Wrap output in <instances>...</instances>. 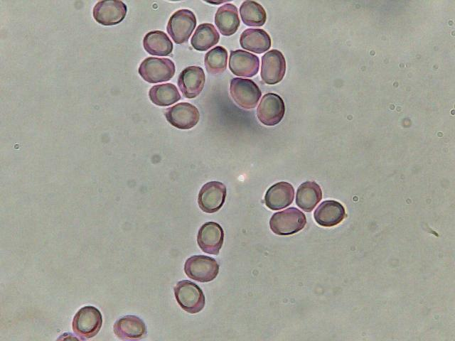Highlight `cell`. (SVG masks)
I'll return each mask as SVG.
<instances>
[{
	"mask_svg": "<svg viewBox=\"0 0 455 341\" xmlns=\"http://www.w3.org/2000/svg\"><path fill=\"white\" fill-rule=\"evenodd\" d=\"M306 224L305 215L296 207L274 213L270 220L271 230L278 235H291L301 230Z\"/></svg>",
	"mask_w": 455,
	"mask_h": 341,
	"instance_id": "1",
	"label": "cell"
},
{
	"mask_svg": "<svg viewBox=\"0 0 455 341\" xmlns=\"http://www.w3.org/2000/svg\"><path fill=\"white\" fill-rule=\"evenodd\" d=\"M175 298L180 307L187 313L195 314L205 306V296L201 288L195 283L183 280L174 287Z\"/></svg>",
	"mask_w": 455,
	"mask_h": 341,
	"instance_id": "2",
	"label": "cell"
},
{
	"mask_svg": "<svg viewBox=\"0 0 455 341\" xmlns=\"http://www.w3.org/2000/svg\"><path fill=\"white\" fill-rule=\"evenodd\" d=\"M138 72L146 82L158 83L171 80L176 67L174 63L168 58L149 57L141 63Z\"/></svg>",
	"mask_w": 455,
	"mask_h": 341,
	"instance_id": "3",
	"label": "cell"
},
{
	"mask_svg": "<svg viewBox=\"0 0 455 341\" xmlns=\"http://www.w3.org/2000/svg\"><path fill=\"white\" fill-rule=\"evenodd\" d=\"M102 324V316L95 307L87 305L81 308L73 320V330L80 339H89L96 335Z\"/></svg>",
	"mask_w": 455,
	"mask_h": 341,
	"instance_id": "4",
	"label": "cell"
},
{
	"mask_svg": "<svg viewBox=\"0 0 455 341\" xmlns=\"http://www.w3.org/2000/svg\"><path fill=\"white\" fill-rule=\"evenodd\" d=\"M196 26V18L193 11L180 9L170 17L166 31L176 44H182L189 39Z\"/></svg>",
	"mask_w": 455,
	"mask_h": 341,
	"instance_id": "5",
	"label": "cell"
},
{
	"mask_svg": "<svg viewBox=\"0 0 455 341\" xmlns=\"http://www.w3.org/2000/svg\"><path fill=\"white\" fill-rule=\"evenodd\" d=\"M230 92L235 102L246 109L255 108L262 95L259 88L254 81L240 77L231 80Z\"/></svg>",
	"mask_w": 455,
	"mask_h": 341,
	"instance_id": "6",
	"label": "cell"
},
{
	"mask_svg": "<svg viewBox=\"0 0 455 341\" xmlns=\"http://www.w3.org/2000/svg\"><path fill=\"white\" fill-rule=\"evenodd\" d=\"M184 271L191 279L203 283L209 282L218 276L219 264L212 257L194 255L185 262Z\"/></svg>",
	"mask_w": 455,
	"mask_h": 341,
	"instance_id": "7",
	"label": "cell"
},
{
	"mask_svg": "<svg viewBox=\"0 0 455 341\" xmlns=\"http://www.w3.org/2000/svg\"><path fill=\"white\" fill-rule=\"evenodd\" d=\"M127 12L126 4L118 0H105L96 3L93 8V18L103 26H114L121 23Z\"/></svg>",
	"mask_w": 455,
	"mask_h": 341,
	"instance_id": "8",
	"label": "cell"
},
{
	"mask_svg": "<svg viewBox=\"0 0 455 341\" xmlns=\"http://www.w3.org/2000/svg\"><path fill=\"white\" fill-rule=\"evenodd\" d=\"M285 113V105L280 96L274 93L265 94L257 109V115L261 123L266 126L279 124Z\"/></svg>",
	"mask_w": 455,
	"mask_h": 341,
	"instance_id": "9",
	"label": "cell"
},
{
	"mask_svg": "<svg viewBox=\"0 0 455 341\" xmlns=\"http://www.w3.org/2000/svg\"><path fill=\"white\" fill-rule=\"evenodd\" d=\"M286 67V60L279 50H269L262 57V80L267 85L281 82L284 77Z\"/></svg>",
	"mask_w": 455,
	"mask_h": 341,
	"instance_id": "10",
	"label": "cell"
},
{
	"mask_svg": "<svg viewBox=\"0 0 455 341\" xmlns=\"http://www.w3.org/2000/svg\"><path fill=\"white\" fill-rule=\"evenodd\" d=\"M225 197V185L221 182L210 181L201 188L198 197V203L203 212L213 213L222 207Z\"/></svg>",
	"mask_w": 455,
	"mask_h": 341,
	"instance_id": "11",
	"label": "cell"
},
{
	"mask_svg": "<svg viewBox=\"0 0 455 341\" xmlns=\"http://www.w3.org/2000/svg\"><path fill=\"white\" fill-rule=\"evenodd\" d=\"M166 120L171 125L179 129H190L199 121L198 109L188 102H181L165 111Z\"/></svg>",
	"mask_w": 455,
	"mask_h": 341,
	"instance_id": "12",
	"label": "cell"
},
{
	"mask_svg": "<svg viewBox=\"0 0 455 341\" xmlns=\"http://www.w3.org/2000/svg\"><path fill=\"white\" fill-rule=\"evenodd\" d=\"M223 229L216 222H206L198 230L197 242L199 247L205 253L218 255L223 246Z\"/></svg>",
	"mask_w": 455,
	"mask_h": 341,
	"instance_id": "13",
	"label": "cell"
},
{
	"mask_svg": "<svg viewBox=\"0 0 455 341\" xmlns=\"http://www.w3.org/2000/svg\"><path fill=\"white\" fill-rule=\"evenodd\" d=\"M205 75L202 67L189 66L183 69L178 78V86L182 94L188 99L196 97L203 90Z\"/></svg>",
	"mask_w": 455,
	"mask_h": 341,
	"instance_id": "14",
	"label": "cell"
},
{
	"mask_svg": "<svg viewBox=\"0 0 455 341\" xmlns=\"http://www.w3.org/2000/svg\"><path fill=\"white\" fill-rule=\"evenodd\" d=\"M229 68L237 76L252 77L259 68V58L247 51L236 50L230 51Z\"/></svg>",
	"mask_w": 455,
	"mask_h": 341,
	"instance_id": "15",
	"label": "cell"
},
{
	"mask_svg": "<svg viewBox=\"0 0 455 341\" xmlns=\"http://www.w3.org/2000/svg\"><path fill=\"white\" fill-rule=\"evenodd\" d=\"M114 332L121 340H136L146 334L144 322L139 317L127 315L119 318L113 325Z\"/></svg>",
	"mask_w": 455,
	"mask_h": 341,
	"instance_id": "16",
	"label": "cell"
},
{
	"mask_svg": "<svg viewBox=\"0 0 455 341\" xmlns=\"http://www.w3.org/2000/svg\"><path fill=\"white\" fill-rule=\"evenodd\" d=\"M344 207L336 200L322 202L314 211L315 221L321 226L331 227L338 224L346 217Z\"/></svg>",
	"mask_w": 455,
	"mask_h": 341,
	"instance_id": "17",
	"label": "cell"
},
{
	"mask_svg": "<svg viewBox=\"0 0 455 341\" xmlns=\"http://www.w3.org/2000/svg\"><path fill=\"white\" fill-rule=\"evenodd\" d=\"M294 187L289 183L282 181L272 185L264 196V202L272 210H279L288 207L293 202Z\"/></svg>",
	"mask_w": 455,
	"mask_h": 341,
	"instance_id": "18",
	"label": "cell"
},
{
	"mask_svg": "<svg viewBox=\"0 0 455 341\" xmlns=\"http://www.w3.org/2000/svg\"><path fill=\"white\" fill-rule=\"evenodd\" d=\"M240 23L237 9L234 4H225L218 9L215 23L222 35H233L237 31Z\"/></svg>",
	"mask_w": 455,
	"mask_h": 341,
	"instance_id": "19",
	"label": "cell"
},
{
	"mask_svg": "<svg viewBox=\"0 0 455 341\" xmlns=\"http://www.w3.org/2000/svg\"><path fill=\"white\" fill-rule=\"evenodd\" d=\"M240 43L242 48L261 54L270 48L272 42L270 36L264 30L247 28L241 33Z\"/></svg>",
	"mask_w": 455,
	"mask_h": 341,
	"instance_id": "20",
	"label": "cell"
},
{
	"mask_svg": "<svg viewBox=\"0 0 455 341\" xmlns=\"http://www.w3.org/2000/svg\"><path fill=\"white\" fill-rule=\"evenodd\" d=\"M321 199V187L314 181H306L297 189L296 203L305 212H311Z\"/></svg>",
	"mask_w": 455,
	"mask_h": 341,
	"instance_id": "21",
	"label": "cell"
},
{
	"mask_svg": "<svg viewBox=\"0 0 455 341\" xmlns=\"http://www.w3.org/2000/svg\"><path fill=\"white\" fill-rule=\"evenodd\" d=\"M144 50L150 55L167 56L172 53L173 43L167 34L161 31L147 33L143 39Z\"/></svg>",
	"mask_w": 455,
	"mask_h": 341,
	"instance_id": "22",
	"label": "cell"
},
{
	"mask_svg": "<svg viewBox=\"0 0 455 341\" xmlns=\"http://www.w3.org/2000/svg\"><path fill=\"white\" fill-rule=\"evenodd\" d=\"M220 40V34L211 23L200 24L193 35L191 44L198 51H205L216 45Z\"/></svg>",
	"mask_w": 455,
	"mask_h": 341,
	"instance_id": "23",
	"label": "cell"
},
{
	"mask_svg": "<svg viewBox=\"0 0 455 341\" xmlns=\"http://www.w3.org/2000/svg\"><path fill=\"white\" fill-rule=\"evenodd\" d=\"M152 103L157 106H170L181 99L177 87L172 83H165L153 86L149 92Z\"/></svg>",
	"mask_w": 455,
	"mask_h": 341,
	"instance_id": "24",
	"label": "cell"
},
{
	"mask_svg": "<svg viewBox=\"0 0 455 341\" xmlns=\"http://www.w3.org/2000/svg\"><path fill=\"white\" fill-rule=\"evenodd\" d=\"M242 22L248 26H262L267 20L263 6L255 1H245L240 7Z\"/></svg>",
	"mask_w": 455,
	"mask_h": 341,
	"instance_id": "25",
	"label": "cell"
},
{
	"mask_svg": "<svg viewBox=\"0 0 455 341\" xmlns=\"http://www.w3.org/2000/svg\"><path fill=\"white\" fill-rule=\"evenodd\" d=\"M228 51L222 46H216L205 55L204 63L208 72L212 75L223 73L227 67Z\"/></svg>",
	"mask_w": 455,
	"mask_h": 341,
	"instance_id": "26",
	"label": "cell"
}]
</instances>
